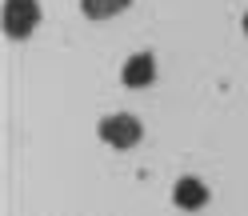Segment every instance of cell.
<instances>
[{
    "label": "cell",
    "instance_id": "1",
    "mask_svg": "<svg viewBox=\"0 0 248 216\" xmlns=\"http://www.w3.org/2000/svg\"><path fill=\"white\" fill-rule=\"evenodd\" d=\"M96 132H100V140L112 144V148H132V144H140L144 124L136 116H128V112H112V116H104L96 124Z\"/></svg>",
    "mask_w": 248,
    "mask_h": 216
},
{
    "label": "cell",
    "instance_id": "2",
    "mask_svg": "<svg viewBox=\"0 0 248 216\" xmlns=\"http://www.w3.org/2000/svg\"><path fill=\"white\" fill-rule=\"evenodd\" d=\"M40 24V4L36 0H4V32L12 40H24Z\"/></svg>",
    "mask_w": 248,
    "mask_h": 216
},
{
    "label": "cell",
    "instance_id": "3",
    "mask_svg": "<svg viewBox=\"0 0 248 216\" xmlns=\"http://www.w3.org/2000/svg\"><path fill=\"white\" fill-rule=\"evenodd\" d=\"M120 80L128 84V88H148L152 80H156V56H152V52H136V56H128V60H124Z\"/></svg>",
    "mask_w": 248,
    "mask_h": 216
},
{
    "label": "cell",
    "instance_id": "4",
    "mask_svg": "<svg viewBox=\"0 0 248 216\" xmlns=\"http://www.w3.org/2000/svg\"><path fill=\"white\" fill-rule=\"evenodd\" d=\"M172 204L184 208V212L204 208V204H208V188H204V180H196V176H180V180H176V188H172Z\"/></svg>",
    "mask_w": 248,
    "mask_h": 216
},
{
    "label": "cell",
    "instance_id": "5",
    "mask_svg": "<svg viewBox=\"0 0 248 216\" xmlns=\"http://www.w3.org/2000/svg\"><path fill=\"white\" fill-rule=\"evenodd\" d=\"M128 4H132V0H80V8H84L88 20H112V16H120Z\"/></svg>",
    "mask_w": 248,
    "mask_h": 216
},
{
    "label": "cell",
    "instance_id": "6",
    "mask_svg": "<svg viewBox=\"0 0 248 216\" xmlns=\"http://www.w3.org/2000/svg\"><path fill=\"white\" fill-rule=\"evenodd\" d=\"M244 32H248V12H244Z\"/></svg>",
    "mask_w": 248,
    "mask_h": 216
}]
</instances>
